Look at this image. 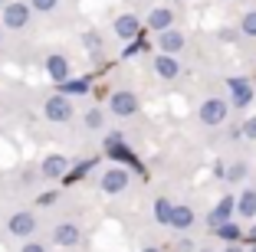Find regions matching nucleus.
Listing matches in <instances>:
<instances>
[{
	"mask_svg": "<svg viewBox=\"0 0 256 252\" xmlns=\"http://www.w3.org/2000/svg\"><path fill=\"white\" fill-rule=\"evenodd\" d=\"M224 252H240V249H224Z\"/></svg>",
	"mask_w": 256,
	"mask_h": 252,
	"instance_id": "obj_30",
	"label": "nucleus"
},
{
	"mask_svg": "<svg viewBox=\"0 0 256 252\" xmlns=\"http://www.w3.org/2000/svg\"><path fill=\"white\" fill-rule=\"evenodd\" d=\"M230 92H234V105H250V98H253V89H250L246 79H230Z\"/></svg>",
	"mask_w": 256,
	"mask_h": 252,
	"instance_id": "obj_10",
	"label": "nucleus"
},
{
	"mask_svg": "<svg viewBox=\"0 0 256 252\" xmlns=\"http://www.w3.org/2000/svg\"><path fill=\"white\" fill-rule=\"evenodd\" d=\"M46 72H50V79H56V82L69 79V59H62V56H50V59H46Z\"/></svg>",
	"mask_w": 256,
	"mask_h": 252,
	"instance_id": "obj_11",
	"label": "nucleus"
},
{
	"mask_svg": "<svg viewBox=\"0 0 256 252\" xmlns=\"http://www.w3.org/2000/svg\"><path fill=\"white\" fill-rule=\"evenodd\" d=\"M106 151H108L112 157H118V161H125V164H132V167H138V171H142V164H138V157H135L132 151L125 148V141H122V134H108Z\"/></svg>",
	"mask_w": 256,
	"mask_h": 252,
	"instance_id": "obj_4",
	"label": "nucleus"
},
{
	"mask_svg": "<svg viewBox=\"0 0 256 252\" xmlns=\"http://www.w3.org/2000/svg\"><path fill=\"white\" fill-rule=\"evenodd\" d=\"M250 243H256V230H253V233H250Z\"/></svg>",
	"mask_w": 256,
	"mask_h": 252,
	"instance_id": "obj_28",
	"label": "nucleus"
},
{
	"mask_svg": "<svg viewBox=\"0 0 256 252\" xmlns=\"http://www.w3.org/2000/svg\"><path fill=\"white\" fill-rule=\"evenodd\" d=\"M60 89L69 92V95H86L89 92V79H62Z\"/></svg>",
	"mask_w": 256,
	"mask_h": 252,
	"instance_id": "obj_18",
	"label": "nucleus"
},
{
	"mask_svg": "<svg viewBox=\"0 0 256 252\" xmlns=\"http://www.w3.org/2000/svg\"><path fill=\"white\" fill-rule=\"evenodd\" d=\"M246 134H250V138H256V118L246 121Z\"/></svg>",
	"mask_w": 256,
	"mask_h": 252,
	"instance_id": "obj_27",
	"label": "nucleus"
},
{
	"mask_svg": "<svg viewBox=\"0 0 256 252\" xmlns=\"http://www.w3.org/2000/svg\"><path fill=\"white\" fill-rule=\"evenodd\" d=\"M253 252H256V249H253Z\"/></svg>",
	"mask_w": 256,
	"mask_h": 252,
	"instance_id": "obj_31",
	"label": "nucleus"
},
{
	"mask_svg": "<svg viewBox=\"0 0 256 252\" xmlns=\"http://www.w3.org/2000/svg\"><path fill=\"white\" fill-rule=\"evenodd\" d=\"M30 7L40 10V13H50V10L56 7V0H30Z\"/></svg>",
	"mask_w": 256,
	"mask_h": 252,
	"instance_id": "obj_22",
	"label": "nucleus"
},
{
	"mask_svg": "<svg viewBox=\"0 0 256 252\" xmlns=\"http://www.w3.org/2000/svg\"><path fill=\"white\" fill-rule=\"evenodd\" d=\"M112 111L122 115V118H128V115H135V111H138V98L132 95V92H115V95H112Z\"/></svg>",
	"mask_w": 256,
	"mask_h": 252,
	"instance_id": "obj_6",
	"label": "nucleus"
},
{
	"mask_svg": "<svg viewBox=\"0 0 256 252\" xmlns=\"http://www.w3.org/2000/svg\"><path fill=\"white\" fill-rule=\"evenodd\" d=\"M158 43H161V49H164V52H178L184 46V36H181V33H174L171 26H168V30H161Z\"/></svg>",
	"mask_w": 256,
	"mask_h": 252,
	"instance_id": "obj_16",
	"label": "nucleus"
},
{
	"mask_svg": "<svg viewBox=\"0 0 256 252\" xmlns=\"http://www.w3.org/2000/svg\"><path fill=\"white\" fill-rule=\"evenodd\" d=\"M30 23V7L26 3H7L4 7V26L7 30H23Z\"/></svg>",
	"mask_w": 256,
	"mask_h": 252,
	"instance_id": "obj_1",
	"label": "nucleus"
},
{
	"mask_svg": "<svg viewBox=\"0 0 256 252\" xmlns=\"http://www.w3.org/2000/svg\"><path fill=\"white\" fill-rule=\"evenodd\" d=\"M53 243L56 246H76L79 243V226H72V223H60L53 230Z\"/></svg>",
	"mask_w": 256,
	"mask_h": 252,
	"instance_id": "obj_9",
	"label": "nucleus"
},
{
	"mask_svg": "<svg viewBox=\"0 0 256 252\" xmlns=\"http://www.w3.org/2000/svg\"><path fill=\"white\" fill-rule=\"evenodd\" d=\"M36 230V216L33 213H14L10 216V233L14 236H30Z\"/></svg>",
	"mask_w": 256,
	"mask_h": 252,
	"instance_id": "obj_7",
	"label": "nucleus"
},
{
	"mask_svg": "<svg viewBox=\"0 0 256 252\" xmlns=\"http://www.w3.org/2000/svg\"><path fill=\"white\" fill-rule=\"evenodd\" d=\"M240 216H256V190H246L240 197Z\"/></svg>",
	"mask_w": 256,
	"mask_h": 252,
	"instance_id": "obj_19",
	"label": "nucleus"
},
{
	"mask_svg": "<svg viewBox=\"0 0 256 252\" xmlns=\"http://www.w3.org/2000/svg\"><path fill=\"white\" fill-rule=\"evenodd\" d=\"M224 118H226V102H220V98H207V102L200 105V121H204V125H220Z\"/></svg>",
	"mask_w": 256,
	"mask_h": 252,
	"instance_id": "obj_3",
	"label": "nucleus"
},
{
	"mask_svg": "<svg viewBox=\"0 0 256 252\" xmlns=\"http://www.w3.org/2000/svg\"><path fill=\"white\" fill-rule=\"evenodd\" d=\"M230 213H234V197H224V200L214 207V213H210V226L226 223V220H230Z\"/></svg>",
	"mask_w": 256,
	"mask_h": 252,
	"instance_id": "obj_14",
	"label": "nucleus"
},
{
	"mask_svg": "<svg viewBox=\"0 0 256 252\" xmlns=\"http://www.w3.org/2000/svg\"><path fill=\"white\" fill-rule=\"evenodd\" d=\"M125 187H128V171L112 167V171L102 174V190H106V193H122Z\"/></svg>",
	"mask_w": 256,
	"mask_h": 252,
	"instance_id": "obj_5",
	"label": "nucleus"
},
{
	"mask_svg": "<svg viewBox=\"0 0 256 252\" xmlns=\"http://www.w3.org/2000/svg\"><path fill=\"white\" fill-rule=\"evenodd\" d=\"M148 23H151V30H168V26H171V10H168V7L151 10Z\"/></svg>",
	"mask_w": 256,
	"mask_h": 252,
	"instance_id": "obj_17",
	"label": "nucleus"
},
{
	"mask_svg": "<svg viewBox=\"0 0 256 252\" xmlns=\"http://www.w3.org/2000/svg\"><path fill=\"white\" fill-rule=\"evenodd\" d=\"M171 226H178V230H188L190 223H194V210L190 207H171Z\"/></svg>",
	"mask_w": 256,
	"mask_h": 252,
	"instance_id": "obj_15",
	"label": "nucleus"
},
{
	"mask_svg": "<svg viewBox=\"0 0 256 252\" xmlns=\"http://www.w3.org/2000/svg\"><path fill=\"white\" fill-rule=\"evenodd\" d=\"M23 252H46V249L40 243H26V246H23Z\"/></svg>",
	"mask_w": 256,
	"mask_h": 252,
	"instance_id": "obj_26",
	"label": "nucleus"
},
{
	"mask_svg": "<svg viewBox=\"0 0 256 252\" xmlns=\"http://www.w3.org/2000/svg\"><path fill=\"white\" fill-rule=\"evenodd\" d=\"M142 252H158V249H142Z\"/></svg>",
	"mask_w": 256,
	"mask_h": 252,
	"instance_id": "obj_29",
	"label": "nucleus"
},
{
	"mask_svg": "<svg viewBox=\"0 0 256 252\" xmlns=\"http://www.w3.org/2000/svg\"><path fill=\"white\" fill-rule=\"evenodd\" d=\"M46 118L50 121H69L72 118V105H69V98L66 95H53L50 102H46Z\"/></svg>",
	"mask_w": 256,
	"mask_h": 252,
	"instance_id": "obj_2",
	"label": "nucleus"
},
{
	"mask_svg": "<svg viewBox=\"0 0 256 252\" xmlns=\"http://www.w3.org/2000/svg\"><path fill=\"white\" fill-rule=\"evenodd\" d=\"M217 230H220V236H224V239H240V230H236V226H234L230 220H226V223H220Z\"/></svg>",
	"mask_w": 256,
	"mask_h": 252,
	"instance_id": "obj_21",
	"label": "nucleus"
},
{
	"mask_svg": "<svg viewBox=\"0 0 256 252\" xmlns=\"http://www.w3.org/2000/svg\"><path fill=\"white\" fill-rule=\"evenodd\" d=\"M115 33H118L122 39H132V36H138V20H135L132 13L118 16V20H115Z\"/></svg>",
	"mask_w": 256,
	"mask_h": 252,
	"instance_id": "obj_12",
	"label": "nucleus"
},
{
	"mask_svg": "<svg viewBox=\"0 0 256 252\" xmlns=\"http://www.w3.org/2000/svg\"><path fill=\"white\" fill-rule=\"evenodd\" d=\"M243 33L256 36V13H246V16H243Z\"/></svg>",
	"mask_w": 256,
	"mask_h": 252,
	"instance_id": "obj_23",
	"label": "nucleus"
},
{
	"mask_svg": "<svg viewBox=\"0 0 256 252\" xmlns=\"http://www.w3.org/2000/svg\"><path fill=\"white\" fill-rule=\"evenodd\" d=\"M86 125H89V128H102V111L92 108L89 115H86Z\"/></svg>",
	"mask_w": 256,
	"mask_h": 252,
	"instance_id": "obj_24",
	"label": "nucleus"
},
{
	"mask_svg": "<svg viewBox=\"0 0 256 252\" xmlns=\"http://www.w3.org/2000/svg\"><path fill=\"white\" fill-rule=\"evenodd\" d=\"M66 171H69V161L62 154H50L43 161V177H50V180H56V177H66Z\"/></svg>",
	"mask_w": 256,
	"mask_h": 252,
	"instance_id": "obj_8",
	"label": "nucleus"
},
{
	"mask_svg": "<svg viewBox=\"0 0 256 252\" xmlns=\"http://www.w3.org/2000/svg\"><path fill=\"white\" fill-rule=\"evenodd\" d=\"M243 174H246V167H243V164H234V167L226 171V180H243Z\"/></svg>",
	"mask_w": 256,
	"mask_h": 252,
	"instance_id": "obj_25",
	"label": "nucleus"
},
{
	"mask_svg": "<svg viewBox=\"0 0 256 252\" xmlns=\"http://www.w3.org/2000/svg\"><path fill=\"white\" fill-rule=\"evenodd\" d=\"M154 220H158V223H168V220H171V203H168V200H158V203H154Z\"/></svg>",
	"mask_w": 256,
	"mask_h": 252,
	"instance_id": "obj_20",
	"label": "nucleus"
},
{
	"mask_svg": "<svg viewBox=\"0 0 256 252\" xmlns=\"http://www.w3.org/2000/svg\"><path fill=\"white\" fill-rule=\"evenodd\" d=\"M154 66H158L161 79H174V75H178V59H174L171 52H161L158 59H154Z\"/></svg>",
	"mask_w": 256,
	"mask_h": 252,
	"instance_id": "obj_13",
	"label": "nucleus"
}]
</instances>
